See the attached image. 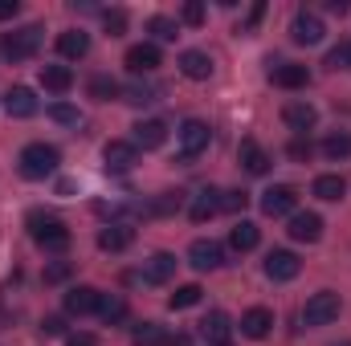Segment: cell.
I'll return each mask as SVG.
<instances>
[{"label":"cell","mask_w":351,"mask_h":346,"mask_svg":"<svg viewBox=\"0 0 351 346\" xmlns=\"http://www.w3.org/2000/svg\"><path fill=\"white\" fill-rule=\"evenodd\" d=\"M147 33H152L156 41H176V37H180V25H176L172 16H152V21H147Z\"/></svg>","instance_id":"obj_34"},{"label":"cell","mask_w":351,"mask_h":346,"mask_svg":"<svg viewBox=\"0 0 351 346\" xmlns=\"http://www.w3.org/2000/svg\"><path fill=\"white\" fill-rule=\"evenodd\" d=\"M66 346H98V338L86 330H74V334H66Z\"/></svg>","instance_id":"obj_43"},{"label":"cell","mask_w":351,"mask_h":346,"mask_svg":"<svg viewBox=\"0 0 351 346\" xmlns=\"http://www.w3.org/2000/svg\"><path fill=\"white\" fill-rule=\"evenodd\" d=\"M302 273V261L294 257L290 249H274L269 257H265V277L269 281H294Z\"/></svg>","instance_id":"obj_10"},{"label":"cell","mask_w":351,"mask_h":346,"mask_svg":"<svg viewBox=\"0 0 351 346\" xmlns=\"http://www.w3.org/2000/svg\"><path fill=\"white\" fill-rule=\"evenodd\" d=\"M16 163H21V175H25V179H45V175L58 172L62 155H58V147H49V143H29Z\"/></svg>","instance_id":"obj_2"},{"label":"cell","mask_w":351,"mask_h":346,"mask_svg":"<svg viewBox=\"0 0 351 346\" xmlns=\"http://www.w3.org/2000/svg\"><path fill=\"white\" fill-rule=\"evenodd\" d=\"M131 241H135V228L127 220H114V224H106L98 232V249L102 253H123V249H131Z\"/></svg>","instance_id":"obj_13"},{"label":"cell","mask_w":351,"mask_h":346,"mask_svg":"<svg viewBox=\"0 0 351 346\" xmlns=\"http://www.w3.org/2000/svg\"><path fill=\"white\" fill-rule=\"evenodd\" d=\"M49 118L62 122V127H78V122H82V114H78L70 102H53V106H49Z\"/></svg>","instance_id":"obj_37"},{"label":"cell","mask_w":351,"mask_h":346,"mask_svg":"<svg viewBox=\"0 0 351 346\" xmlns=\"http://www.w3.org/2000/svg\"><path fill=\"white\" fill-rule=\"evenodd\" d=\"M98 289L94 285H74L70 293H66V314H74V318H86V314H98Z\"/></svg>","instance_id":"obj_18"},{"label":"cell","mask_w":351,"mask_h":346,"mask_svg":"<svg viewBox=\"0 0 351 346\" xmlns=\"http://www.w3.org/2000/svg\"><path fill=\"white\" fill-rule=\"evenodd\" d=\"M269 326H274V310H265V306H254V310L241 314V334L254 338V343L269 334Z\"/></svg>","instance_id":"obj_20"},{"label":"cell","mask_w":351,"mask_h":346,"mask_svg":"<svg viewBox=\"0 0 351 346\" xmlns=\"http://www.w3.org/2000/svg\"><path fill=\"white\" fill-rule=\"evenodd\" d=\"M29 232H33L37 249H45V253H66V249H70V228H66L58 216L29 212Z\"/></svg>","instance_id":"obj_1"},{"label":"cell","mask_w":351,"mask_h":346,"mask_svg":"<svg viewBox=\"0 0 351 346\" xmlns=\"http://www.w3.org/2000/svg\"><path fill=\"white\" fill-rule=\"evenodd\" d=\"M311 191H315L319 200H327V204H335V200H343V196H348V179H343V175H319Z\"/></svg>","instance_id":"obj_26"},{"label":"cell","mask_w":351,"mask_h":346,"mask_svg":"<svg viewBox=\"0 0 351 346\" xmlns=\"http://www.w3.org/2000/svg\"><path fill=\"white\" fill-rule=\"evenodd\" d=\"M258 241H262V232H258V224H254V220H237V224H233V232H229V249H237V253L258 249Z\"/></svg>","instance_id":"obj_24"},{"label":"cell","mask_w":351,"mask_h":346,"mask_svg":"<svg viewBox=\"0 0 351 346\" xmlns=\"http://www.w3.org/2000/svg\"><path fill=\"white\" fill-rule=\"evenodd\" d=\"M217 346H229V343H217Z\"/></svg>","instance_id":"obj_51"},{"label":"cell","mask_w":351,"mask_h":346,"mask_svg":"<svg viewBox=\"0 0 351 346\" xmlns=\"http://www.w3.org/2000/svg\"><path fill=\"white\" fill-rule=\"evenodd\" d=\"M168 338H172V334H168L160 322H139V326L131 330V343L135 346H168Z\"/></svg>","instance_id":"obj_27"},{"label":"cell","mask_w":351,"mask_h":346,"mask_svg":"<svg viewBox=\"0 0 351 346\" xmlns=\"http://www.w3.org/2000/svg\"><path fill=\"white\" fill-rule=\"evenodd\" d=\"M102 25H106L110 37H119V33L127 29V12H123V8H106V12H102Z\"/></svg>","instance_id":"obj_38"},{"label":"cell","mask_w":351,"mask_h":346,"mask_svg":"<svg viewBox=\"0 0 351 346\" xmlns=\"http://www.w3.org/2000/svg\"><path fill=\"white\" fill-rule=\"evenodd\" d=\"M16 12H21V4H16V0H0V21H12Z\"/></svg>","instance_id":"obj_46"},{"label":"cell","mask_w":351,"mask_h":346,"mask_svg":"<svg viewBox=\"0 0 351 346\" xmlns=\"http://www.w3.org/2000/svg\"><path fill=\"white\" fill-rule=\"evenodd\" d=\"M323 33H327V25H323L315 12H306V8L294 12V21H290V37H294L298 45H319Z\"/></svg>","instance_id":"obj_7"},{"label":"cell","mask_w":351,"mask_h":346,"mask_svg":"<svg viewBox=\"0 0 351 346\" xmlns=\"http://www.w3.org/2000/svg\"><path fill=\"white\" fill-rule=\"evenodd\" d=\"M200 297H204V289H200V285H180L172 297H168V306H172V310H188V306H196Z\"/></svg>","instance_id":"obj_36"},{"label":"cell","mask_w":351,"mask_h":346,"mask_svg":"<svg viewBox=\"0 0 351 346\" xmlns=\"http://www.w3.org/2000/svg\"><path fill=\"white\" fill-rule=\"evenodd\" d=\"M66 277H70V265H66V261H58V265L45 269V285H58V281H66Z\"/></svg>","instance_id":"obj_42"},{"label":"cell","mask_w":351,"mask_h":346,"mask_svg":"<svg viewBox=\"0 0 351 346\" xmlns=\"http://www.w3.org/2000/svg\"><path fill=\"white\" fill-rule=\"evenodd\" d=\"M327 66H331V70H339V66H348V45H339V49H331V53H327Z\"/></svg>","instance_id":"obj_44"},{"label":"cell","mask_w":351,"mask_h":346,"mask_svg":"<svg viewBox=\"0 0 351 346\" xmlns=\"http://www.w3.org/2000/svg\"><path fill=\"white\" fill-rule=\"evenodd\" d=\"M86 90H90V98H98V102H110V98H119V94H123V86H119L114 78H106V74H94Z\"/></svg>","instance_id":"obj_32"},{"label":"cell","mask_w":351,"mask_h":346,"mask_svg":"<svg viewBox=\"0 0 351 346\" xmlns=\"http://www.w3.org/2000/svg\"><path fill=\"white\" fill-rule=\"evenodd\" d=\"M286 232H290V241H298V245H315V241L323 237V216H319V212H294Z\"/></svg>","instance_id":"obj_9"},{"label":"cell","mask_w":351,"mask_h":346,"mask_svg":"<svg viewBox=\"0 0 351 346\" xmlns=\"http://www.w3.org/2000/svg\"><path fill=\"white\" fill-rule=\"evenodd\" d=\"M58 53L66 57V62H82L90 53V33H82V29H66L62 37H58Z\"/></svg>","instance_id":"obj_21"},{"label":"cell","mask_w":351,"mask_h":346,"mask_svg":"<svg viewBox=\"0 0 351 346\" xmlns=\"http://www.w3.org/2000/svg\"><path fill=\"white\" fill-rule=\"evenodd\" d=\"M180 147H184V159H196L200 151H208V139H213V131H208V122H200V118H188L180 131Z\"/></svg>","instance_id":"obj_5"},{"label":"cell","mask_w":351,"mask_h":346,"mask_svg":"<svg viewBox=\"0 0 351 346\" xmlns=\"http://www.w3.org/2000/svg\"><path fill=\"white\" fill-rule=\"evenodd\" d=\"M98 314H102V322H110V326H114V322H123V318H127V302H123L119 293H102V297H98Z\"/></svg>","instance_id":"obj_31"},{"label":"cell","mask_w":351,"mask_h":346,"mask_svg":"<svg viewBox=\"0 0 351 346\" xmlns=\"http://www.w3.org/2000/svg\"><path fill=\"white\" fill-rule=\"evenodd\" d=\"M119 98H123V102H131V106H147V102H156V90L147 86V82H131V86H123Z\"/></svg>","instance_id":"obj_35"},{"label":"cell","mask_w":351,"mask_h":346,"mask_svg":"<svg viewBox=\"0 0 351 346\" xmlns=\"http://www.w3.org/2000/svg\"><path fill=\"white\" fill-rule=\"evenodd\" d=\"M172 277H176L172 253H156V257L147 261V269H143V281H147V285H164V281H172Z\"/></svg>","instance_id":"obj_23"},{"label":"cell","mask_w":351,"mask_h":346,"mask_svg":"<svg viewBox=\"0 0 351 346\" xmlns=\"http://www.w3.org/2000/svg\"><path fill=\"white\" fill-rule=\"evenodd\" d=\"M131 143L143 147V151L164 147V143H168V122H160V118H143V122H135V139H131Z\"/></svg>","instance_id":"obj_17"},{"label":"cell","mask_w":351,"mask_h":346,"mask_svg":"<svg viewBox=\"0 0 351 346\" xmlns=\"http://www.w3.org/2000/svg\"><path fill=\"white\" fill-rule=\"evenodd\" d=\"M237 159H241V168H245L250 175H265V172H269V155H265L262 143H254V139H245V143H241Z\"/></svg>","instance_id":"obj_22"},{"label":"cell","mask_w":351,"mask_h":346,"mask_svg":"<svg viewBox=\"0 0 351 346\" xmlns=\"http://www.w3.org/2000/svg\"><path fill=\"white\" fill-rule=\"evenodd\" d=\"M41 334H66V322L62 318H45L41 322Z\"/></svg>","instance_id":"obj_45"},{"label":"cell","mask_w":351,"mask_h":346,"mask_svg":"<svg viewBox=\"0 0 351 346\" xmlns=\"http://www.w3.org/2000/svg\"><path fill=\"white\" fill-rule=\"evenodd\" d=\"M123 62H127V70H131V74H156L164 57H160V45H152V41H143V45H131Z\"/></svg>","instance_id":"obj_12"},{"label":"cell","mask_w":351,"mask_h":346,"mask_svg":"<svg viewBox=\"0 0 351 346\" xmlns=\"http://www.w3.org/2000/svg\"><path fill=\"white\" fill-rule=\"evenodd\" d=\"M335 346H351V343H335Z\"/></svg>","instance_id":"obj_50"},{"label":"cell","mask_w":351,"mask_h":346,"mask_svg":"<svg viewBox=\"0 0 351 346\" xmlns=\"http://www.w3.org/2000/svg\"><path fill=\"white\" fill-rule=\"evenodd\" d=\"M269 82L282 90H302L311 82V70L306 66H298V62H282V66H274L269 70Z\"/></svg>","instance_id":"obj_19"},{"label":"cell","mask_w":351,"mask_h":346,"mask_svg":"<svg viewBox=\"0 0 351 346\" xmlns=\"http://www.w3.org/2000/svg\"><path fill=\"white\" fill-rule=\"evenodd\" d=\"M294 208H298V191H294L290 183H278V187L262 191V212L265 216H294Z\"/></svg>","instance_id":"obj_6"},{"label":"cell","mask_w":351,"mask_h":346,"mask_svg":"<svg viewBox=\"0 0 351 346\" xmlns=\"http://www.w3.org/2000/svg\"><path fill=\"white\" fill-rule=\"evenodd\" d=\"M168 346H192V338H188V334H172V338H168Z\"/></svg>","instance_id":"obj_48"},{"label":"cell","mask_w":351,"mask_h":346,"mask_svg":"<svg viewBox=\"0 0 351 346\" xmlns=\"http://www.w3.org/2000/svg\"><path fill=\"white\" fill-rule=\"evenodd\" d=\"M262 12H265V4H254V12H250V29H254V25L262 21Z\"/></svg>","instance_id":"obj_47"},{"label":"cell","mask_w":351,"mask_h":346,"mask_svg":"<svg viewBox=\"0 0 351 346\" xmlns=\"http://www.w3.org/2000/svg\"><path fill=\"white\" fill-rule=\"evenodd\" d=\"M250 196L245 191H221V212H245Z\"/></svg>","instance_id":"obj_39"},{"label":"cell","mask_w":351,"mask_h":346,"mask_svg":"<svg viewBox=\"0 0 351 346\" xmlns=\"http://www.w3.org/2000/svg\"><path fill=\"white\" fill-rule=\"evenodd\" d=\"M41 37H45L41 25H25V29L8 33V37H4V57H8V62H29V57L41 49Z\"/></svg>","instance_id":"obj_4"},{"label":"cell","mask_w":351,"mask_h":346,"mask_svg":"<svg viewBox=\"0 0 351 346\" xmlns=\"http://www.w3.org/2000/svg\"><path fill=\"white\" fill-rule=\"evenodd\" d=\"M323 155H327V159H348V155H351V135H348V131L327 135V139H323Z\"/></svg>","instance_id":"obj_33"},{"label":"cell","mask_w":351,"mask_h":346,"mask_svg":"<svg viewBox=\"0 0 351 346\" xmlns=\"http://www.w3.org/2000/svg\"><path fill=\"white\" fill-rule=\"evenodd\" d=\"M41 86L49 94H66L74 86V70L70 66H41Z\"/></svg>","instance_id":"obj_25"},{"label":"cell","mask_w":351,"mask_h":346,"mask_svg":"<svg viewBox=\"0 0 351 346\" xmlns=\"http://www.w3.org/2000/svg\"><path fill=\"white\" fill-rule=\"evenodd\" d=\"M180 21H184V25H204V4L188 0V4L180 8Z\"/></svg>","instance_id":"obj_40"},{"label":"cell","mask_w":351,"mask_h":346,"mask_svg":"<svg viewBox=\"0 0 351 346\" xmlns=\"http://www.w3.org/2000/svg\"><path fill=\"white\" fill-rule=\"evenodd\" d=\"M180 74L192 78V82H208L213 78V57L204 49H184L180 53Z\"/></svg>","instance_id":"obj_15"},{"label":"cell","mask_w":351,"mask_h":346,"mask_svg":"<svg viewBox=\"0 0 351 346\" xmlns=\"http://www.w3.org/2000/svg\"><path fill=\"white\" fill-rule=\"evenodd\" d=\"M217 212H221V191H213V187H208V191H200V200L192 204V220H196V224H204V220H213Z\"/></svg>","instance_id":"obj_28"},{"label":"cell","mask_w":351,"mask_h":346,"mask_svg":"<svg viewBox=\"0 0 351 346\" xmlns=\"http://www.w3.org/2000/svg\"><path fill=\"white\" fill-rule=\"evenodd\" d=\"M286 151H290V159H298V163H302V159H311V151H315V147H311V139H302V135H298Z\"/></svg>","instance_id":"obj_41"},{"label":"cell","mask_w":351,"mask_h":346,"mask_svg":"<svg viewBox=\"0 0 351 346\" xmlns=\"http://www.w3.org/2000/svg\"><path fill=\"white\" fill-rule=\"evenodd\" d=\"M102 159H106V172H131L139 163V147L127 143V139H110L102 147Z\"/></svg>","instance_id":"obj_8"},{"label":"cell","mask_w":351,"mask_h":346,"mask_svg":"<svg viewBox=\"0 0 351 346\" xmlns=\"http://www.w3.org/2000/svg\"><path fill=\"white\" fill-rule=\"evenodd\" d=\"M184 208V191H160L152 204H147V216H172Z\"/></svg>","instance_id":"obj_30"},{"label":"cell","mask_w":351,"mask_h":346,"mask_svg":"<svg viewBox=\"0 0 351 346\" xmlns=\"http://www.w3.org/2000/svg\"><path fill=\"white\" fill-rule=\"evenodd\" d=\"M188 261L200 269V273H213V269H221L225 265V245H217V241H192V249H188Z\"/></svg>","instance_id":"obj_11"},{"label":"cell","mask_w":351,"mask_h":346,"mask_svg":"<svg viewBox=\"0 0 351 346\" xmlns=\"http://www.w3.org/2000/svg\"><path fill=\"white\" fill-rule=\"evenodd\" d=\"M348 70H351V45H348Z\"/></svg>","instance_id":"obj_49"},{"label":"cell","mask_w":351,"mask_h":346,"mask_svg":"<svg viewBox=\"0 0 351 346\" xmlns=\"http://www.w3.org/2000/svg\"><path fill=\"white\" fill-rule=\"evenodd\" d=\"M339 310H343L339 293H335V289H319V293H311L306 306H302V326H327V322L339 318Z\"/></svg>","instance_id":"obj_3"},{"label":"cell","mask_w":351,"mask_h":346,"mask_svg":"<svg viewBox=\"0 0 351 346\" xmlns=\"http://www.w3.org/2000/svg\"><path fill=\"white\" fill-rule=\"evenodd\" d=\"M4 110H8L12 118H33V114L41 110V102H37V94L29 86H12L4 94Z\"/></svg>","instance_id":"obj_14"},{"label":"cell","mask_w":351,"mask_h":346,"mask_svg":"<svg viewBox=\"0 0 351 346\" xmlns=\"http://www.w3.org/2000/svg\"><path fill=\"white\" fill-rule=\"evenodd\" d=\"M200 334L208 338V346H217V343H225V334H229V318L221 314V310H213L204 322H200Z\"/></svg>","instance_id":"obj_29"},{"label":"cell","mask_w":351,"mask_h":346,"mask_svg":"<svg viewBox=\"0 0 351 346\" xmlns=\"http://www.w3.org/2000/svg\"><path fill=\"white\" fill-rule=\"evenodd\" d=\"M282 122L290 127V131H298V135H306L315 122H319V110L311 106V102H286L282 106Z\"/></svg>","instance_id":"obj_16"}]
</instances>
